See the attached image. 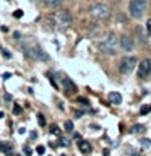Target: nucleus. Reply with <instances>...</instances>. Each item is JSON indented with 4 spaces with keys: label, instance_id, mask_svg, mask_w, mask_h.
<instances>
[{
    "label": "nucleus",
    "instance_id": "obj_1",
    "mask_svg": "<svg viewBox=\"0 0 151 156\" xmlns=\"http://www.w3.org/2000/svg\"><path fill=\"white\" fill-rule=\"evenodd\" d=\"M119 49V37L114 33H107L99 41V51L106 55H115Z\"/></svg>",
    "mask_w": 151,
    "mask_h": 156
},
{
    "label": "nucleus",
    "instance_id": "obj_2",
    "mask_svg": "<svg viewBox=\"0 0 151 156\" xmlns=\"http://www.w3.org/2000/svg\"><path fill=\"white\" fill-rule=\"evenodd\" d=\"M52 26L58 29V31H65L72 26V16L70 13L65 12V10H60V12H55L52 15Z\"/></svg>",
    "mask_w": 151,
    "mask_h": 156
},
{
    "label": "nucleus",
    "instance_id": "obj_3",
    "mask_svg": "<svg viewBox=\"0 0 151 156\" xmlns=\"http://www.w3.org/2000/svg\"><path fill=\"white\" fill-rule=\"evenodd\" d=\"M23 49L24 52H26L28 57L34 58V60H47V55L42 52V49L39 44H36L33 41V39H28V41L23 42Z\"/></svg>",
    "mask_w": 151,
    "mask_h": 156
},
{
    "label": "nucleus",
    "instance_id": "obj_4",
    "mask_svg": "<svg viewBox=\"0 0 151 156\" xmlns=\"http://www.w3.org/2000/svg\"><path fill=\"white\" fill-rule=\"evenodd\" d=\"M146 7H148V2H146V0H130V3H128L130 16L135 18V20L141 18L146 12Z\"/></svg>",
    "mask_w": 151,
    "mask_h": 156
},
{
    "label": "nucleus",
    "instance_id": "obj_5",
    "mask_svg": "<svg viewBox=\"0 0 151 156\" xmlns=\"http://www.w3.org/2000/svg\"><path fill=\"white\" fill-rule=\"evenodd\" d=\"M90 15H91V18L97 20V21H102V20L109 18L111 8L107 7L106 3H94V5H91V8H90Z\"/></svg>",
    "mask_w": 151,
    "mask_h": 156
},
{
    "label": "nucleus",
    "instance_id": "obj_6",
    "mask_svg": "<svg viewBox=\"0 0 151 156\" xmlns=\"http://www.w3.org/2000/svg\"><path fill=\"white\" fill-rule=\"evenodd\" d=\"M136 58L133 55H130V57H124L120 60V65H119V70L122 75H128V73H132L135 70V67H136Z\"/></svg>",
    "mask_w": 151,
    "mask_h": 156
},
{
    "label": "nucleus",
    "instance_id": "obj_7",
    "mask_svg": "<svg viewBox=\"0 0 151 156\" xmlns=\"http://www.w3.org/2000/svg\"><path fill=\"white\" fill-rule=\"evenodd\" d=\"M151 73V58H143L138 65V76L146 78Z\"/></svg>",
    "mask_w": 151,
    "mask_h": 156
},
{
    "label": "nucleus",
    "instance_id": "obj_8",
    "mask_svg": "<svg viewBox=\"0 0 151 156\" xmlns=\"http://www.w3.org/2000/svg\"><path fill=\"white\" fill-rule=\"evenodd\" d=\"M119 46L122 47V51L132 52L135 47V44H133V39H132L128 34H124V36H120V39H119Z\"/></svg>",
    "mask_w": 151,
    "mask_h": 156
},
{
    "label": "nucleus",
    "instance_id": "obj_9",
    "mask_svg": "<svg viewBox=\"0 0 151 156\" xmlns=\"http://www.w3.org/2000/svg\"><path fill=\"white\" fill-rule=\"evenodd\" d=\"M109 102L111 104H120L122 102V94L120 93H117V91H112V93H109Z\"/></svg>",
    "mask_w": 151,
    "mask_h": 156
},
{
    "label": "nucleus",
    "instance_id": "obj_10",
    "mask_svg": "<svg viewBox=\"0 0 151 156\" xmlns=\"http://www.w3.org/2000/svg\"><path fill=\"white\" fill-rule=\"evenodd\" d=\"M0 151H2V153H5V154H12V153H13L12 143H8V141H2V143H0Z\"/></svg>",
    "mask_w": 151,
    "mask_h": 156
},
{
    "label": "nucleus",
    "instance_id": "obj_11",
    "mask_svg": "<svg viewBox=\"0 0 151 156\" xmlns=\"http://www.w3.org/2000/svg\"><path fill=\"white\" fill-rule=\"evenodd\" d=\"M78 148H80V151H81V153H85V154L91 153V145L88 143V141H85V140H81L80 143H78Z\"/></svg>",
    "mask_w": 151,
    "mask_h": 156
},
{
    "label": "nucleus",
    "instance_id": "obj_12",
    "mask_svg": "<svg viewBox=\"0 0 151 156\" xmlns=\"http://www.w3.org/2000/svg\"><path fill=\"white\" fill-rule=\"evenodd\" d=\"M63 83H65V88H67V94H72V93H75V91H76V88H75V85H73L72 81L63 80Z\"/></svg>",
    "mask_w": 151,
    "mask_h": 156
},
{
    "label": "nucleus",
    "instance_id": "obj_13",
    "mask_svg": "<svg viewBox=\"0 0 151 156\" xmlns=\"http://www.w3.org/2000/svg\"><path fill=\"white\" fill-rule=\"evenodd\" d=\"M63 0H44V3L47 5V7H52V8H55L58 7V5H62Z\"/></svg>",
    "mask_w": 151,
    "mask_h": 156
},
{
    "label": "nucleus",
    "instance_id": "obj_14",
    "mask_svg": "<svg viewBox=\"0 0 151 156\" xmlns=\"http://www.w3.org/2000/svg\"><path fill=\"white\" fill-rule=\"evenodd\" d=\"M145 130V127L143 125H140V124H136V125H133V127H132V133H138V132H143Z\"/></svg>",
    "mask_w": 151,
    "mask_h": 156
},
{
    "label": "nucleus",
    "instance_id": "obj_15",
    "mask_svg": "<svg viewBox=\"0 0 151 156\" xmlns=\"http://www.w3.org/2000/svg\"><path fill=\"white\" fill-rule=\"evenodd\" d=\"M37 124L41 127L46 125V117H44V114H37Z\"/></svg>",
    "mask_w": 151,
    "mask_h": 156
},
{
    "label": "nucleus",
    "instance_id": "obj_16",
    "mask_svg": "<svg viewBox=\"0 0 151 156\" xmlns=\"http://www.w3.org/2000/svg\"><path fill=\"white\" fill-rule=\"evenodd\" d=\"M140 143H141V146H143V148H151V140H148V138H143Z\"/></svg>",
    "mask_w": 151,
    "mask_h": 156
},
{
    "label": "nucleus",
    "instance_id": "obj_17",
    "mask_svg": "<svg viewBox=\"0 0 151 156\" xmlns=\"http://www.w3.org/2000/svg\"><path fill=\"white\" fill-rule=\"evenodd\" d=\"M36 153H37V154H44V153H46V148H44L42 145H39L37 148H36Z\"/></svg>",
    "mask_w": 151,
    "mask_h": 156
},
{
    "label": "nucleus",
    "instance_id": "obj_18",
    "mask_svg": "<svg viewBox=\"0 0 151 156\" xmlns=\"http://www.w3.org/2000/svg\"><path fill=\"white\" fill-rule=\"evenodd\" d=\"M65 129H67L68 132H72V130H73V122L67 120V122H65Z\"/></svg>",
    "mask_w": 151,
    "mask_h": 156
},
{
    "label": "nucleus",
    "instance_id": "obj_19",
    "mask_svg": "<svg viewBox=\"0 0 151 156\" xmlns=\"http://www.w3.org/2000/svg\"><path fill=\"white\" fill-rule=\"evenodd\" d=\"M146 33H148V36H151V18L146 21Z\"/></svg>",
    "mask_w": 151,
    "mask_h": 156
},
{
    "label": "nucleus",
    "instance_id": "obj_20",
    "mask_svg": "<svg viewBox=\"0 0 151 156\" xmlns=\"http://www.w3.org/2000/svg\"><path fill=\"white\" fill-rule=\"evenodd\" d=\"M51 133L52 135H58V127L57 125H51Z\"/></svg>",
    "mask_w": 151,
    "mask_h": 156
},
{
    "label": "nucleus",
    "instance_id": "obj_21",
    "mask_svg": "<svg viewBox=\"0 0 151 156\" xmlns=\"http://www.w3.org/2000/svg\"><path fill=\"white\" fill-rule=\"evenodd\" d=\"M151 111V106H145V107H141V114H148V112Z\"/></svg>",
    "mask_w": 151,
    "mask_h": 156
},
{
    "label": "nucleus",
    "instance_id": "obj_22",
    "mask_svg": "<svg viewBox=\"0 0 151 156\" xmlns=\"http://www.w3.org/2000/svg\"><path fill=\"white\" fill-rule=\"evenodd\" d=\"M58 141H60V143H58L60 146H67V145H68V140L63 138V136H60V140H58Z\"/></svg>",
    "mask_w": 151,
    "mask_h": 156
},
{
    "label": "nucleus",
    "instance_id": "obj_23",
    "mask_svg": "<svg viewBox=\"0 0 151 156\" xmlns=\"http://www.w3.org/2000/svg\"><path fill=\"white\" fill-rule=\"evenodd\" d=\"M13 114H15V115L21 114V107H19V106H15V107H13Z\"/></svg>",
    "mask_w": 151,
    "mask_h": 156
},
{
    "label": "nucleus",
    "instance_id": "obj_24",
    "mask_svg": "<svg viewBox=\"0 0 151 156\" xmlns=\"http://www.w3.org/2000/svg\"><path fill=\"white\" fill-rule=\"evenodd\" d=\"M13 16H15V18H21V16H23V10H16V12L13 13Z\"/></svg>",
    "mask_w": 151,
    "mask_h": 156
},
{
    "label": "nucleus",
    "instance_id": "obj_25",
    "mask_svg": "<svg viewBox=\"0 0 151 156\" xmlns=\"http://www.w3.org/2000/svg\"><path fill=\"white\" fill-rule=\"evenodd\" d=\"M24 153H26V154H31L33 151H31V148H29V146H26V148H24Z\"/></svg>",
    "mask_w": 151,
    "mask_h": 156
}]
</instances>
